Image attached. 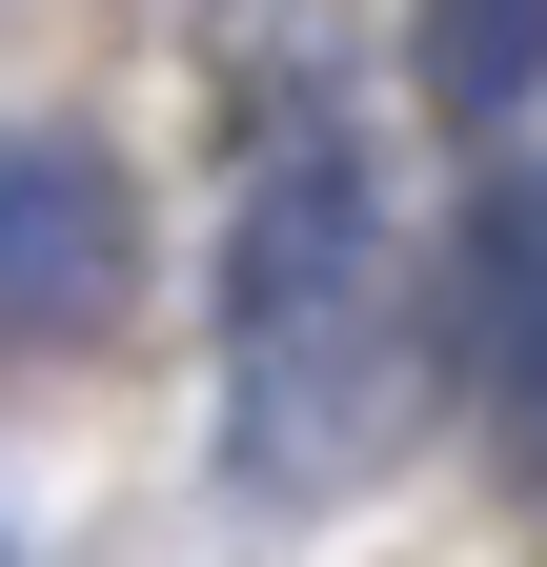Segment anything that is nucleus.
<instances>
[{"instance_id": "f257e3e1", "label": "nucleus", "mask_w": 547, "mask_h": 567, "mask_svg": "<svg viewBox=\"0 0 547 567\" xmlns=\"http://www.w3.org/2000/svg\"><path fill=\"white\" fill-rule=\"evenodd\" d=\"M405 425H426V305H405L365 142L305 122V142H264L244 244H224V466L285 486V507H324Z\"/></svg>"}, {"instance_id": "f03ea898", "label": "nucleus", "mask_w": 547, "mask_h": 567, "mask_svg": "<svg viewBox=\"0 0 547 567\" xmlns=\"http://www.w3.org/2000/svg\"><path fill=\"white\" fill-rule=\"evenodd\" d=\"M122 284H143V224L82 142H21L0 122V344H82Z\"/></svg>"}, {"instance_id": "7ed1b4c3", "label": "nucleus", "mask_w": 547, "mask_h": 567, "mask_svg": "<svg viewBox=\"0 0 547 567\" xmlns=\"http://www.w3.org/2000/svg\"><path fill=\"white\" fill-rule=\"evenodd\" d=\"M466 344H487L507 446L547 466V183H487V224H466Z\"/></svg>"}, {"instance_id": "20e7f679", "label": "nucleus", "mask_w": 547, "mask_h": 567, "mask_svg": "<svg viewBox=\"0 0 547 567\" xmlns=\"http://www.w3.org/2000/svg\"><path fill=\"white\" fill-rule=\"evenodd\" d=\"M527 82H547V0H446V102L507 122Z\"/></svg>"}, {"instance_id": "39448f33", "label": "nucleus", "mask_w": 547, "mask_h": 567, "mask_svg": "<svg viewBox=\"0 0 547 567\" xmlns=\"http://www.w3.org/2000/svg\"><path fill=\"white\" fill-rule=\"evenodd\" d=\"M0 567H21V547H0Z\"/></svg>"}]
</instances>
